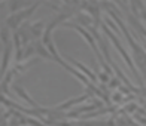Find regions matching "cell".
I'll return each instance as SVG.
<instances>
[{
  "instance_id": "obj_17",
  "label": "cell",
  "mask_w": 146,
  "mask_h": 126,
  "mask_svg": "<svg viewBox=\"0 0 146 126\" xmlns=\"http://www.w3.org/2000/svg\"><path fill=\"white\" fill-rule=\"evenodd\" d=\"M139 40L142 42V48H143V49H145V52H146V40H145V39H142V37L139 39Z\"/></svg>"
},
{
  "instance_id": "obj_12",
  "label": "cell",
  "mask_w": 146,
  "mask_h": 126,
  "mask_svg": "<svg viewBox=\"0 0 146 126\" xmlns=\"http://www.w3.org/2000/svg\"><path fill=\"white\" fill-rule=\"evenodd\" d=\"M136 6H137V9H139V15L142 16L143 21H146V6L142 2H136Z\"/></svg>"
},
{
  "instance_id": "obj_3",
  "label": "cell",
  "mask_w": 146,
  "mask_h": 126,
  "mask_svg": "<svg viewBox=\"0 0 146 126\" xmlns=\"http://www.w3.org/2000/svg\"><path fill=\"white\" fill-rule=\"evenodd\" d=\"M85 9L88 12V15L92 18L94 21V25L92 27H102L103 25V19H102V6H100V2H82L81 3V10Z\"/></svg>"
},
{
  "instance_id": "obj_16",
  "label": "cell",
  "mask_w": 146,
  "mask_h": 126,
  "mask_svg": "<svg viewBox=\"0 0 146 126\" xmlns=\"http://www.w3.org/2000/svg\"><path fill=\"white\" fill-rule=\"evenodd\" d=\"M136 107H137L136 104H128V105H127V107H125L122 111H128V113H131V111H136Z\"/></svg>"
},
{
  "instance_id": "obj_11",
  "label": "cell",
  "mask_w": 146,
  "mask_h": 126,
  "mask_svg": "<svg viewBox=\"0 0 146 126\" xmlns=\"http://www.w3.org/2000/svg\"><path fill=\"white\" fill-rule=\"evenodd\" d=\"M11 36H12V34H11V30L3 24L2 27H0V42H2L3 45L9 43V42H11Z\"/></svg>"
},
{
  "instance_id": "obj_10",
  "label": "cell",
  "mask_w": 146,
  "mask_h": 126,
  "mask_svg": "<svg viewBox=\"0 0 146 126\" xmlns=\"http://www.w3.org/2000/svg\"><path fill=\"white\" fill-rule=\"evenodd\" d=\"M35 2H9V8H11V12L12 14H15V12L21 10V9H25L29 8V6H31Z\"/></svg>"
},
{
  "instance_id": "obj_8",
  "label": "cell",
  "mask_w": 146,
  "mask_h": 126,
  "mask_svg": "<svg viewBox=\"0 0 146 126\" xmlns=\"http://www.w3.org/2000/svg\"><path fill=\"white\" fill-rule=\"evenodd\" d=\"M33 46H35V55H37L39 58H42V59H52L49 51L46 49V46L42 43V40L33 42Z\"/></svg>"
},
{
  "instance_id": "obj_6",
  "label": "cell",
  "mask_w": 146,
  "mask_h": 126,
  "mask_svg": "<svg viewBox=\"0 0 146 126\" xmlns=\"http://www.w3.org/2000/svg\"><path fill=\"white\" fill-rule=\"evenodd\" d=\"M104 107V102L100 101V99H94V102L91 105H82V107H76L72 113H67L66 117L67 119H72V117H81L85 111H94V110H100Z\"/></svg>"
},
{
  "instance_id": "obj_13",
  "label": "cell",
  "mask_w": 146,
  "mask_h": 126,
  "mask_svg": "<svg viewBox=\"0 0 146 126\" xmlns=\"http://www.w3.org/2000/svg\"><path fill=\"white\" fill-rule=\"evenodd\" d=\"M103 22H104L106 25H108V27H110V28H112V31H113L115 34H118V33H119V28L116 27V25H115V22L112 21L110 18H104V19H103Z\"/></svg>"
},
{
  "instance_id": "obj_7",
  "label": "cell",
  "mask_w": 146,
  "mask_h": 126,
  "mask_svg": "<svg viewBox=\"0 0 146 126\" xmlns=\"http://www.w3.org/2000/svg\"><path fill=\"white\" fill-rule=\"evenodd\" d=\"M64 58L69 59V64L73 65V67H75L76 70H79L84 76H87L92 83H100V82H98V79H97V76L94 74V71H91V70L87 67V65H84L82 62H79V61H76V59H73V58H70V56H64Z\"/></svg>"
},
{
  "instance_id": "obj_5",
  "label": "cell",
  "mask_w": 146,
  "mask_h": 126,
  "mask_svg": "<svg viewBox=\"0 0 146 126\" xmlns=\"http://www.w3.org/2000/svg\"><path fill=\"white\" fill-rule=\"evenodd\" d=\"M92 96H94V92L90 91V89H87V92H85L82 96L67 99L66 102H61V104H58V105H55V107H52V108H54L55 111H63V113H64V110H67V108H70V107H76V105L82 104L84 101H87V99H90V98H92Z\"/></svg>"
},
{
  "instance_id": "obj_14",
  "label": "cell",
  "mask_w": 146,
  "mask_h": 126,
  "mask_svg": "<svg viewBox=\"0 0 146 126\" xmlns=\"http://www.w3.org/2000/svg\"><path fill=\"white\" fill-rule=\"evenodd\" d=\"M98 82L100 83H108V82H110V76H108L106 73L102 70V71H98Z\"/></svg>"
},
{
  "instance_id": "obj_9",
  "label": "cell",
  "mask_w": 146,
  "mask_h": 126,
  "mask_svg": "<svg viewBox=\"0 0 146 126\" xmlns=\"http://www.w3.org/2000/svg\"><path fill=\"white\" fill-rule=\"evenodd\" d=\"M118 105H112V107H108V108H102V110H96L94 113H88L85 116H81L79 119H91V117H96V116H103V114H108V113H113L116 110Z\"/></svg>"
},
{
  "instance_id": "obj_4",
  "label": "cell",
  "mask_w": 146,
  "mask_h": 126,
  "mask_svg": "<svg viewBox=\"0 0 146 126\" xmlns=\"http://www.w3.org/2000/svg\"><path fill=\"white\" fill-rule=\"evenodd\" d=\"M116 5H121V8L125 9V12H127V18H128V22H130V25H131V28L134 30L142 39H145V40H146V28L143 27V24L139 21V18H136L134 15L131 14V10L128 9L130 5H127V3H116Z\"/></svg>"
},
{
  "instance_id": "obj_1",
  "label": "cell",
  "mask_w": 146,
  "mask_h": 126,
  "mask_svg": "<svg viewBox=\"0 0 146 126\" xmlns=\"http://www.w3.org/2000/svg\"><path fill=\"white\" fill-rule=\"evenodd\" d=\"M102 30H103V33L106 36H108L109 39H110V42L113 43V46L116 48V51L119 52V55L122 56V59L125 61V64L128 65V68L133 71V74H134V77H136V80L139 82V86H140V91H142V94H146V89H145V85H143V80H142V77H140V74H139V71L136 70V67H134V64H133V61H131V56L128 55V52L124 49V46L121 45V42H119V39H118V36L115 34L113 31H112L108 25H106L104 22H103V25H102Z\"/></svg>"
},
{
  "instance_id": "obj_15",
  "label": "cell",
  "mask_w": 146,
  "mask_h": 126,
  "mask_svg": "<svg viewBox=\"0 0 146 126\" xmlns=\"http://www.w3.org/2000/svg\"><path fill=\"white\" fill-rule=\"evenodd\" d=\"M110 101H112V102H116V104L122 102V95H121V94H113V96L110 98Z\"/></svg>"
},
{
  "instance_id": "obj_2",
  "label": "cell",
  "mask_w": 146,
  "mask_h": 126,
  "mask_svg": "<svg viewBox=\"0 0 146 126\" xmlns=\"http://www.w3.org/2000/svg\"><path fill=\"white\" fill-rule=\"evenodd\" d=\"M42 5V2H35L31 6H29V8H25V9H21V10H18L15 12V14H11L8 18H6V21H5V25L8 27L11 31H17L21 25L27 21V19L33 15V12H35L39 6Z\"/></svg>"
}]
</instances>
